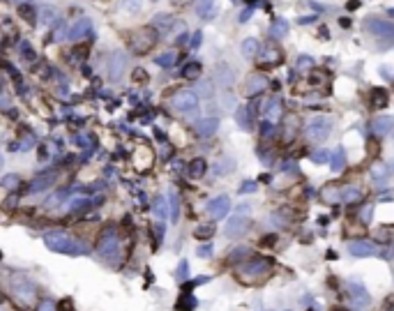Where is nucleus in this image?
Returning a JSON list of instances; mask_svg holds the SVG:
<instances>
[{
    "label": "nucleus",
    "mask_w": 394,
    "mask_h": 311,
    "mask_svg": "<svg viewBox=\"0 0 394 311\" xmlns=\"http://www.w3.org/2000/svg\"><path fill=\"white\" fill-rule=\"evenodd\" d=\"M314 159H316V162H323V159H325V152H316V155H314Z\"/></svg>",
    "instance_id": "48"
},
{
    "label": "nucleus",
    "mask_w": 394,
    "mask_h": 311,
    "mask_svg": "<svg viewBox=\"0 0 394 311\" xmlns=\"http://www.w3.org/2000/svg\"><path fill=\"white\" fill-rule=\"evenodd\" d=\"M141 7H143V0H125V2H122V9H125V12H131V14L141 12Z\"/></svg>",
    "instance_id": "30"
},
{
    "label": "nucleus",
    "mask_w": 394,
    "mask_h": 311,
    "mask_svg": "<svg viewBox=\"0 0 394 311\" xmlns=\"http://www.w3.org/2000/svg\"><path fill=\"white\" fill-rule=\"evenodd\" d=\"M12 291H14V295H16L18 300H23V302H32V300H35V293H37L32 279L25 277V275H16V277H14V279H12Z\"/></svg>",
    "instance_id": "4"
},
{
    "label": "nucleus",
    "mask_w": 394,
    "mask_h": 311,
    "mask_svg": "<svg viewBox=\"0 0 394 311\" xmlns=\"http://www.w3.org/2000/svg\"><path fill=\"white\" fill-rule=\"evenodd\" d=\"M125 72H127V53L115 51V53L108 58V78H111L113 83H118Z\"/></svg>",
    "instance_id": "6"
},
{
    "label": "nucleus",
    "mask_w": 394,
    "mask_h": 311,
    "mask_svg": "<svg viewBox=\"0 0 394 311\" xmlns=\"http://www.w3.org/2000/svg\"><path fill=\"white\" fill-rule=\"evenodd\" d=\"M46 247L51 249V252H58V254H69V256H76V254H83L85 252V247L83 245H78L76 240L72 238V235H67V233H48L46 238Z\"/></svg>",
    "instance_id": "1"
},
{
    "label": "nucleus",
    "mask_w": 394,
    "mask_h": 311,
    "mask_svg": "<svg viewBox=\"0 0 394 311\" xmlns=\"http://www.w3.org/2000/svg\"><path fill=\"white\" fill-rule=\"evenodd\" d=\"M251 226V222L247 219V217H233V219H228L226 226H224V235L226 238H240L242 233H247Z\"/></svg>",
    "instance_id": "8"
},
{
    "label": "nucleus",
    "mask_w": 394,
    "mask_h": 311,
    "mask_svg": "<svg viewBox=\"0 0 394 311\" xmlns=\"http://www.w3.org/2000/svg\"><path fill=\"white\" fill-rule=\"evenodd\" d=\"M242 192H254V182H247V185L242 187Z\"/></svg>",
    "instance_id": "47"
},
{
    "label": "nucleus",
    "mask_w": 394,
    "mask_h": 311,
    "mask_svg": "<svg viewBox=\"0 0 394 311\" xmlns=\"http://www.w3.org/2000/svg\"><path fill=\"white\" fill-rule=\"evenodd\" d=\"M332 311H346V309H341V307H337V309H332Z\"/></svg>",
    "instance_id": "49"
},
{
    "label": "nucleus",
    "mask_w": 394,
    "mask_h": 311,
    "mask_svg": "<svg viewBox=\"0 0 394 311\" xmlns=\"http://www.w3.org/2000/svg\"><path fill=\"white\" fill-rule=\"evenodd\" d=\"M152 2H157V0H152Z\"/></svg>",
    "instance_id": "51"
},
{
    "label": "nucleus",
    "mask_w": 394,
    "mask_h": 311,
    "mask_svg": "<svg viewBox=\"0 0 394 311\" xmlns=\"http://www.w3.org/2000/svg\"><path fill=\"white\" fill-rule=\"evenodd\" d=\"M90 32H92V23H90V18H78L76 23L69 28L67 37H69V39H78V37H83V35L90 37Z\"/></svg>",
    "instance_id": "13"
},
{
    "label": "nucleus",
    "mask_w": 394,
    "mask_h": 311,
    "mask_svg": "<svg viewBox=\"0 0 394 311\" xmlns=\"http://www.w3.org/2000/svg\"><path fill=\"white\" fill-rule=\"evenodd\" d=\"M201 72H203L201 62H187V65L182 67V76H187V78H196Z\"/></svg>",
    "instance_id": "25"
},
{
    "label": "nucleus",
    "mask_w": 394,
    "mask_h": 311,
    "mask_svg": "<svg viewBox=\"0 0 394 311\" xmlns=\"http://www.w3.org/2000/svg\"><path fill=\"white\" fill-rule=\"evenodd\" d=\"M365 28L369 30L374 37H383V39H394V23L385 21V18H367Z\"/></svg>",
    "instance_id": "5"
},
{
    "label": "nucleus",
    "mask_w": 394,
    "mask_h": 311,
    "mask_svg": "<svg viewBox=\"0 0 394 311\" xmlns=\"http://www.w3.org/2000/svg\"><path fill=\"white\" fill-rule=\"evenodd\" d=\"M18 16L32 23V21L37 18V9H35L32 5H30V2H21V5H18Z\"/></svg>",
    "instance_id": "21"
},
{
    "label": "nucleus",
    "mask_w": 394,
    "mask_h": 311,
    "mask_svg": "<svg viewBox=\"0 0 394 311\" xmlns=\"http://www.w3.org/2000/svg\"><path fill=\"white\" fill-rule=\"evenodd\" d=\"M97 249H99V254H102L104 258L118 256V238H115V233L106 231V233L102 235V240H99V245H97Z\"/></svg>",
    "instance_id": "10"
},
{
    "label": "nucleus",
    "mask_w": 394,
    "mask_h": 311,
    "mask_svg": "<svg viewBox=\"0 0 394 311\" xmlns=\"http://www.w3.org/2000/svg\"><path fill=\"white\" fill-rule=\"evenodd\" d=\"M198 92H201L203 97H212V95H215L212 81H208V78H205V81H201V83H198Z\"/></svg>",
    "instance_id": "33"
},
{
    "label": "nucleus",
    "mask_w": 394,
    "mask_h": 311,
    "mask_svg": "<svg viewBox=\"0 0 394 311\" xmlns=\"http://www.w3.org/2000/svg\"><path fill=\"white\" fill-rule=\"evenodd\" d=\"M238 256H247V249H235V252L231 254V261H238Z\"/></svg>",
    "instance_id": "45"
},
{
    "label": "nucleus",
    "mask_w": 394,
    "mask_h": 311,
    "mask_svg": "<svg viewBox=\"0 0 394 311\" xmlns=\"http://www.w3.org/2000/svg\"><path fill=\"white\" fill-rule=\"evenodd\" d=\"M265 88V78L263 76H254L249 81V85H247V95H256L258 90H263Z\"/></svg>",
    "instance_id": "27"
},
{
    "label": "nucleus",
    "mask_w": 394,
    "mask_h": 311,
    "mask_svg": "<svg viewBox=\"0 0 394 311\" xmlns=\"http://www.w3.org/2000/svg\"><path fill=\"white\" fill-rule=\"evenodd\" d=\"M330 129H332V120L325 118V115H316L314 120L307 122V136L314 141V143H321L330 136Z\"/></svg>",
    "instance_id": "3"
},
{
    "label": "nucleus",
    "mask_w": 394,
    "mask_h": 311,
    "mask_svg": "<svg viewBox=\"0 0 394 311\" xmlns=\"http://www.w3.org/2000/svg\"><path fill=\"white\" fill-rule=\"evenodd\" d=\"M281 115V106H279V102H272L270 104V111H268V118L272 120V122H275L277 118H279Z\"/></svg>",
    "instance_id": "39"
},
{
    "label": "nucleus",
    "mask_w": 394,
    "mask_h": 311,
    "mask_svg": "<svg viewBox=\"0 0 394 311\" xmlns=\"http://www.w3.org/2000/svg\"><path fill=\"white\" fill-rule=\"evenodd\" d=\"M270 270H272V263L268 258H251L249 263L242 265V275L245 277H268Z\"/></svg>",
    "instance_id": "7"
},
{
    "label": "nucleus",
    "mask_w": 394,
    "mask_h": 311,
    "mask_svg": "<svg viewBox=\"0 0 394 311\" xmlns=\"http://www.w3.org/2000/svg\"><path fill=\"white\" fill-rule=\"evenodd\" d=\"M217 78H219V83L224 85V88L233 83V74H231L228 65H217Z\"/></svg>",
    "instance_id": "20"
},
{
    "label": "nucleus",
    "mask_w": 394,
    "mask_h": 311,
    "mask_svg": "<svg viewBox=\"0 0 394 311\" xmlns=\"http://www.w3.org/2000/svg\"><path fill=\"white\" fill-rule=\"evenodd\" d=\"M196 14L201 18H212V16H215V0H198V2H196Z\"/></svg>",
    "instance_id": "18"
},
{
    "label": "nucleus",
    "mask_w": 394,
    "mask_h": 311,
    "mask_svg": "<svg viewBox=\"0 0 394 311\" xmlns=\"http://www.w3.org/2000/svg\"><path fill=\"white\" fill-rule=\"evenodd\" d=\"M23 2H28V0H23Z\"/></svg>",
    "instance_id": "50"
},
{
    "label": "nucleus",
    "mask_w": 394,
    "mask_h": 311,
    "mask_svg": "<svg viewBox=\"0 0 394 311\" xmlns=\"http://www.w3.org/2000/svg\"><path fill=\"white\" fill-rule=\"evenodd\" d=\"M233 159H231V157H224V159H219V162H217V166H215V173L217 175H226V173H231V171H233Z\"/></svg>",
    "instance_id": "22"
},
{
    "label": "nucleus",
    "mask_w": 394,
    "mask_h": 311,
    "mask_svg": "<svg viewBox=\"0 0 394 311\" xmlns=\"http://www.w3.org/2000/svg\"><path fill=\"white\" fill-rule=\"evenodd\" d=\"M392 125H394V120L383 115V118H376L374 122H371V129H374L376 134H388L390 129H392Z\"/></svg>",
    "instance_id": "19"
},
{
    "label": "nucleus",
    "mask_w": 394,
    "mask_h": 311,
    "mask_svg": "<svg viewBox=\"0 0 394 311\" xmlns=\"http://www.w3.org/2000/svg\"><path fill=\"white\" fill-rule=\"evenodd\" d=\"M249 16H251V9H245V12L238 16V21H240V23H247V21H249Z\"/></svg>",
    "instance_id": "42"
},
{
    "label": "nucleus",
    "mask_w": 394,
    "mask_h": 311,
    "mask_svg": "<svg viewBox=\"0 0 394 311\" xmlns=\"http://www.w3.org/2000/svg\"><path fill=\"white\" fill-rule=\"evenodd\" d=\"M219 129V120L217 118H208L203 120V122H198V136H212V134Z\"/></svg>",
    "instance_id": "17"
},
{
    "label": "nucleus",
    "mask_w": 394,
    "mask_h": 311,
    "mask_svg": "<svg viewBox=\"0 0 394 311\" xmlns=\"http://www.w3.org/2000/svg\"><path fill=\"white\" fill-rule=\"evenodd\" d=\"M210 252H212L210 247H198V256H210Z\"/></svg>",
    "instance_id": "46"
},
{
    "label": "nucleus",
    "mask_w": 394,
    "mask_h": 311,
    "mask_svg": "<svg viewBox=\"0 0 394 311\" xmlns=\"http://www.w3.org/2000/svg\"><path fill=\"white\" fill-rule=\"evenodd\" d=\"M175 62V53L173 51H168V53H161L159 58H157V65H161V67H171Z\"/></svg>",
    "instance_id": "34"
},
{
    "label": "nucleus",
    "mask_w": 394,
    "mask_h": 311,
    "mask_svg": "<svg viewBox=\"0 0 394 311\" xmlns=\"http://www.w3.org/2000/svg\"><path fill=\"white\" fill-rule=\"evenodd\" d=\"M155 212H157V217H166V203H164V196H157V201H155Z\"/></svg>",
    "instance_id": "37"
},
{
    "label": "nucleus",
    "mask_w": 394,
    "mask_h": 311,
    "mask_svg": "<svg viewBox=\"0 0 394 311\" xmlns=\"http://www.w3.org/2000/svg\"><path fill=\"white\" fill-rule=\"evenodd\" d=\"M242 53H245L247 58L256 55L258 53V42H256V39H245V42H242Z\"/></svg>",
    "instance_id": "29"
},
{
    "label": "nucleus",
    "mask_w": 394,
    "mask_h": 311,
    "mask_svg": "<svg viewBox=\"0 0 394 311\" xmlns=\"http://www.w3.org/2000/svg\"><path fill=\"white\" fill-rule=\"evenodd\" d=\"M168 198H171V219H178V210H180V201H178V194L171 192L168 194Z\"/></svg>",
    "instance_id": "35"
},
{
    "label": "nucleus",
    "mask_w": 394,
    "mask_h": 311,
    "mask_svg": "<svg viewBox=\"0 0 394 311\" xmlns=\"http://www.w3.org/2000/svg\"><path fill=\"white\" fill-rule=\"evenodd\" d=\"M157 42V35L152 32V30H143L138 37H134V51L136 53H145L148 48H152Z\"/></svg>",
    "instance_id": "12"
},
{
    "label": "nucleus",
    "mask_w": 394,
    "mask_h": 311,
    "mask_svg": "<svg viewBox=\"0 0 394 311\" xmlns=\"http://www.w3.org/2000/svg\"><path fill=\"white\" fill-rule=\"evenodd\" d=\"M270 32H272V37H286L288 35V23L284 21V18H277L275 23H272V28H270Z\"/></svg>",
    "instance_id": "24"
},
{
    "label": "nucleus",
    "mask_w": 394,
    "mask_h": 311,
    "mask_svg": "<svg viewBox=\"0 0 394 311\" xmlns=\"http://www.w3.org/2000/svg\"><path fill=\"white\" fill-rule=\"evenodd\" d=\"M371 173L376 175V178H383V175L388 173V168H381V166H374V171H371Z\"/></svg>",
    "instance_id": "44"
},
{
    "label": "nucleus",
    "mask_w": 394,
    "mask_h": 311,
    "mask_svg": "<svg viewBox=\"0 0 394 311\" xmlns=\"http://www.w3.org/2000/svg\"><path fill=\"white\" fill-rule=\"evenodd\" d=\"M388 102H390V97H388V92L383 88H376V90H371V95H369V104L374 108H385L388 106Z\"/></svg>",
    "instance_id": "16"
},
{
    "label": "nucleus",
    "mask_w": 394,
    "mask_h": 311,
    "mask_svg": "<svg viewBox=\"0 0 394 311\" xmlns=\"http://www.w3.org/2000/svg\"><path fill=\"white\" fill-rule=\"evenodd\" d=\"M155 23H157V28H161V30L166 28V30H168L171 25H173V16H168V14H159Z\"/></svg>",
    "instance_id": "36"
},
{
    "label": "nucleus",
    "mask_w": 394,
    "mask_h": 311,
    "mask_svg": "<svg viewBox=\"0 0 394 311\" xmlns=\"http://www.w3.org/2000/svg\"><path fill=\"white\" fill-rule=\"evenodd\" d=\"M18 185H21V178H18V175H14V173H9V175H5V178H2V187H5V189H16Z\"/></svg>",
    "instance_id": "31"
},
{
    "label": "nucleus",
    "mask_w": 394,
    "mask_h": 311,
    "mask_svg": "<svg viewBox=\"0 0 394 311\" xmlns=\"http://www.w3.org/2000/svg\"><path fill=\"white\" fill-rule=\"evenodd\" d=\"M194 235H196L198 240H210L212 235H215V226H212V224H205V226H196Z\"/></svg>",
    "instance_id": "26"
},
{
    "label": "nucleus",
    "mask_w": 394,
    "mask_h": 311,
    "mask_svg": "<svg viewBox=\"0 0 394 311\" xmlns=\"http://www.w3.org/2000/svg\"><path fill=\"white\" fill-rule=\"evenodd\" d=\"M134 81H136V83L145 81V72H143V69H136V72H134Z\"/></svg>",
    "instance_id": "43"
},
{
    "label": "nucleus",
    "mask_w": 394,
    "mask_h": 311,
    "mask_svg": "<svg viewBox=\"0 0 394 311\" xmlns=\"http://www.w3.org/2000/svg\"><path fill=\"white\" fill-rule=\"evenodd\" d=\"M330 164H332V171H341L344 168V150L337 148L332 152V157H330Z\"/></svg>",
    "instance_id": "28"
},
{
    "label": "nucleus",
    "mask_w": 394,
    "mask_h": 311,
    "mask_svg": "<svg viewBox=\"0 0 394 311\" xmlns=\"http://www.w3.org/2000/svg\"><path fill=\"white\" fill-rule=\"evenodd\" d=\"M348 252H351L353 256H374V254H376V247L371 245V242H362V240H358V242H351Z\"/></svg>",
    "instance_id": "14"
},
{
    "label": "nucleus",
    "mask_w": 394,
    "mask_h": 311,
    "mask_svg": "<svg viewBox=\"0 0 394 311\" xmlns=\"http://www.w3.org/2000/svg\"><path fill=\"white\" fill-rule=\"evenodd\" d=\"M39 16H42V23H53L55 9L53 7H42V9H39Z\"/></svg>",
    "instance_id": "32"
},
{
    "label": "nucleus",
    "mask_w": 394,
    "mask_h": 311,
    "mask_svg": "<svg viewBox=\"0 0 394 311\" xmlns=\"http://www.w3.org/2000/svg\"><path fill=\"white\" fill-rule=\"evenodd\" d=\"M171 104H173V108L182 115H191L198 111V97L194 95L191 90H180V92H175Z\"/></svg>",
    "instance_id": "2"
},
{
    "label": "nucleus",
    "mask_w": 394,
    "mask_h": 311,
    "mask_svg": "<svg viewBox=\"0 0 394 311\" xmlns=\"http://www.w3.org/2000/svg\"><path fill=\"white\" fill-rule=\"evenodd\" d=\"M205 171H208V164H205V159H194V162L189 164V175H194V178H201Z\"/></svg>",
    "instance_id": "23"
},
{
    "label": "nucleus",
    "mask_w": 394,
    "mask_h": 311,
    "mask_svg": "<svg viewBox=\"0 0 394 311\" xmlns=\"http://www.w3.org/2000/svg\"><path fill=\"white\" fill-rule=\"evenodd\" d=\"M358 198H360L358 189H348V192L344 194V201H358Z\"/></svg>",
    "instance_id": "40"
},
{
    "label": "nucleus",
    "mask_w": 394,
    "mask_h": 311,
    "mask_svg": "<svg viewBox=\"0 0 394 311\" xmlns=\"http://www.w3.org/2000/svg\"><path fill=\"white\" fill-rule=\"evenodd\" d=\"M55 182V173H46V175H39V178L32 180V185H30V192H44L48 187Z\"/></svg>",
    "instance_id": "15"
},
{
    "label": "nucleus",
    "mask_w": 394,
    "mask_h": 311,
    "mask_svg": "<svg viewBox=\"0 0 394 311\" xmlns=\"http://www.w3.org/2000/svg\"><path fill=\"white\" fill-rule=\"evenodd\" d=\"M228 210H231V201H228V196H217L208 203V212H210V217H215V219L226 217Z\"/></svg>",
    "instance_id": "11"
},
{
    "label": "nucleus",
    "mask_w": 394,
    "mask_h": 311,
    "mask_svg": "<svg viewBox=\"0 0 394 311\" xmlns=\"http://www.w3.org/2000/svg\"><path fill=\"white\" fill-rule=\"evenodd\" d=\"M39 311H55V305L51 302V300H44L42 307H39Z\"/></svg>",
    "instance_id": "41"
},
{
    "label": "nucleus",
    "mask_w": 394,
    "mask_h": 311,
    "mask_svg": "<svg viewBox=\"0 0 394 311\" xmlns=\"http://www.w3.org/2000/svg\"><path fill=\"white\" fill-rule=\"evenodd\" d=\"M235 118H238V125L242 127V129H249V118H247V108H240Z\"/></svg>",
    "instance_id": "38"
},
{
    "label": "nucleus",
    "mask_w": 394,
    "mask_h": 311,
    "mask_svg": "<svg viewBox=\"0 0 394 311\" xmlns=\"http://www.w3.org/2000/svg\"><path fill=\"white\" fill-rule=\"evenodd\" d=\"M348 291H351L353 309H365V307L369 305V293H367V288L362 286L360 282H351V284H348Z\"/></svg>",
    "instance_id": "9"
}]
</instances>
